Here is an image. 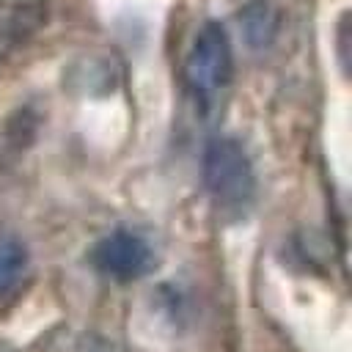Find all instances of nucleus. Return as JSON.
<instances>
[{"mask_svg":"<svg viewBox=\"0 0 352 352\" xmlns=\"http://www.w3.org/2000/svg\"><path fill=\"white\" fill-rule=\"evenodd\" d=\"M91 261L113 280H135L151 270V248L140 234L118 228L96 242Z\"/></svg>","mask_w":352,"mask_h":352,"instance_id":"3","label":"nucleus"},{"mask_svg":"<svg viewBox=\"0 0 352 352\" xmlns=\"http://www.w3.org/2000/svg\"><path fill=\"white\" fill-rule=\"evenodd\" d=\"M275 19H272V11L267 8V3H253V8H248L245 14V30H248V38L261 47L267 44L272 36H275Z\"/></svg>","mask_w":352,"mask_h":352,"instance_id":"6","label":"nucleus"},{"mask_svg":"<svg viewBox=\"0 0 352 352\" xmlns=\"http://www.w3.org/2000/svg\"><path fill=\"white\" fill-rule=\"evenodd\" d=\"M50 16L47 0H3L0 3V60L36 36Z\"/></svg>","mask_w":352,"mask_h":352,"instance_id":"4","label":"nucleus"},{"mask_svg":"<svg viewBox=\"0 0 352 352\" xmlns=\"http://www.w3.org/2000/svg\"><path fill=\"white\" fill-rule=\"evenodd\" d=\"M28 264V248L14 234H0V305L19 294Z\"/></svg>","mask_w":352,"mask_h":352,"instance_id":"5","label":"nucleus"},{"mask_svg":"<svg viewBox=\"0 0 352 352\" xmlns=\"http://www.w3.org/2000/svg\"><path fill=\"white\" fill-rule=\"evenodd\" d=\"M234 82V52L228 33L220 22H206L195 33L184 58V88L195 113L206 121L223 113Z\"/></svg>","mask_w":352,"mask_h":352,"instance_id":"1","label":"nucleus"},{"mask_svg":"<svg viewBox=\"0 0 352 352\" xmlns=\"http://www.w3.org/2000/svg\"><path fill=\"white\" fill-rule=\"evenodd\" d=\"M201 173H204L206 192L220 214L242 217L250 209L256 198V173L239 140L234 138L209 140L204 148Z\"/></svg>","mask_w":352,"mask_h":352,"instance_id":"2","label":"nucleus"}]
</instances>
